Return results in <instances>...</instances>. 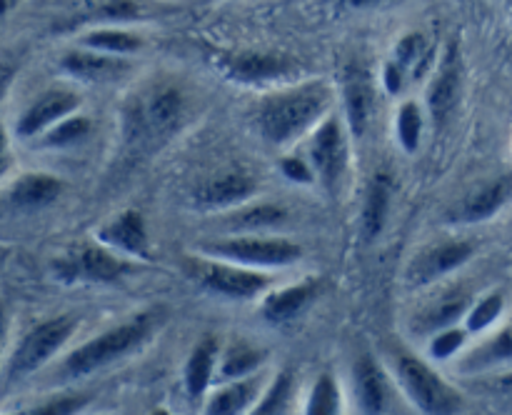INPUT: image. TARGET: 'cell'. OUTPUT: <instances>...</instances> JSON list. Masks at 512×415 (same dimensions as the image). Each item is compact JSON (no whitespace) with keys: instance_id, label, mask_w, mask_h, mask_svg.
Returning a JSON list of instances; mask_svg holds the SVG:
<instances>
[{"instance_id":"33","label":"cell","mask_w":512,"mask_h":415,"mask_svg":"<svg viewBox=\"0 0 512 415\" xmlns=\"http://www.w3.org/2000/svg\"><path fill=\"white\" fill-rule=\"evenodd\" d=\"M293 390H295V375L290 370L280 373L273 383L268 385L263 398L258 400V405L253 408L255 415H275V413H285L293 400Z\"/></svg>"},{"instance_id":"38","label":"cell","mask_w":512,"mask_h":415,"mask_svg":"<svg viewBox=\"0 0 512 415\" xmlns=\"http://www.w3.org/2000/svg\"><path fill=\"white\" fill-rule=\"evenodd\" d=\"M88 403L85 395H63V398L48 400V403L38 405V408L30 410V415H70L83 410V405Z\"/></svg>"},{"instance_id":"40","label":"cell","mask_w":512,"mask_h":415,"mask_svg":"<svg viewBox=\"0 0 512 415\" xmlns=\"http://www.w3.org/2000/svg\"><path fill=\"white\" fill-rule=\"evenodd\" d=\"M408 83V73H405L403 68H400L395 60H388L383 68V85L385 90H388L390 95H398L400 90H403V85Z\"/></svg>"},{"instance_id":"16","label":"cell","mask_w":512,"mask_h":415,"mask_svg":"<svg viewBox=\"0 0 512 415\" xmlns=\"http://www.w3.org/2000/svg\"><path fill=\"white\" fill-rule=\"evenodd\" d=\"M98 240L108 248L120 250V253L135 255V258H148L150 255V235L148 225L140 210L128 208L113 218L110 223H105L100 228Z\"/></svg>"},{"instance_id":"6","label":"cell","mask_w":512,"mask_h":415,"mask_svg":"<svg viewBox=\"0 0 512 415\" xmlns=\"http://www.w3.org/2000/svg\"><path fill=\"white\" fill-rule=\"evenodd\" d=\"M213 63L225 78L245 85L285 83L300 75L298 63L288 55L260 53V50H220Z\"/></svg>"},{"instance_id":"32","label":"cell","mask_w":512,"mask_h":415,"mask_svg":"<svg viewBox=\"0 0 512 415\" xmlns=\"http://www.w3.org/2000/svg\"><path fill=\"white\" fill-rule=\"evenodd\" d=\"M343 410V395H340L338 380L330 373H323L313 383L305 403V413L308 415H338Z\"/></svg>"},{"instance_id":"2","label":"cell","mask_w":512,"mask_h":415,"mask_svg":"<svg viewBox=\"0 0 512 415\" xmlns=\"http://www.w3.org/2000/svg\"><path fill=\"white\" fill-rule=\"evenodd\" d=\"M158 323V313L148 310V313H140L135 318L125 320V323L115 325V328L105 330L103 335L83 343L65 358L63 375L65 378H83V375L95 373V370L125 358L133 350H138L140 345L148 343Z\"/></svg>"},{"instance_id":"27","label":"cell","mask_w":512,"mask_h":415,"mask_svg":"<svg viewBox=\"0 0 512 415\" xmlns=\"http://www.w3.org/2000/svg\"><path fill=\"white\" fill-rule=\"evenodd\" d=\"M393 60L408 73V78L420 80L433 65L435 50L423 33H408L395 45Z\"/></svg>"},{"instance_id":"14","label":"cell","mask_w":512,"mask_h":415,"mask_svg":"<svg viewBox=\"0 0 512 415\" xmlns=\"http://www.w3.org/2000/svg\"><path fill=\"white\" fill-rule=\"evenodd\" d=\"M475 255V245L470 240H450V243H440L435 248L425 250L415 258L410 265V280L415 285H430L435 280L445 278L453 270L463 268L470 258Z\"/></svg>"},{"instance_id":"30","label":"cell","mask_w":512,"mask_h":415,"mask_svg":"<svg viewBox=\"0 0 512 415\" xmlns=\"http://www.w3.org/2000/svg\"><path fill=\"white\" fill-rule=\"evenodd\" d=\"M423 128H425L423 108H420L415 100H405L398 110V118H395V135H398L400 148H403L408 155L418 153L420 140H423Z\"/></svg>"},{"instance_id":"15","label":"cell","mask_w":512,"mask_h":415,"mask_svg":"<svg viewBox=\"0 0 512 415\" xmlns=\"http://www.w3.org/2000/svg\"><path fill=\"white\" fill-rule=\"evenodd\" d=\"M78 105L80 98L73 90H48L38 100H33V105L20 115L18 135L20 138H33V135L45 133L58 120L68 118Z\"/></svg>"},{"instance_id":"1","label":"cell","mask_w":512,"mask_h":415,"mask_svg":"<svg viewBox=\"0 0 512 415\" xmlns=\"http://www.w3.org/2000/svg\"><path fill=\"white\" fill-rule=\"evenodd\" d=\"M333 90L325 80L290 85L255 105V125L273 145L293 143L330 110Z\"/></svg>"},{"instance_id":"44","label":"cell","mask_w":512,"mask_h":415,"mask_svg":"<svg viewBox=\"0 0 512 415\" xmlns=\"http://www.w3.org/2000/svg\"><path fill=\"white\" fill-rule=\"evenodd\" d=\"M498 385L503 390H512V370H510V373H505L503 378H498Z\"/></svg>"},{"instance_id":"46","label":"cell","mask_w":512,"mask_h":415,"mask_svg":"<svg viewBox=\"0 0 512 415\" xmlns=\"http://www.w3.org/2000/svg\"><path fill=\"white\" fill-rule=\"evenodd\" d=\"M505 3H508V8H510V13H512V0H505Z\"/></svg>"},{"instance_id":"35","label":"cell","mask_w":512,"mask_h":415,"mask_svg":"<svg viewBox=\"0 0 512 415\" xmlns=\"http://www.w3.org/2000/svg\"><path fill=\"white\" fill-rule=\"evenodd\" d=\"M148 15V5L138 3V0H105L98 5V10L88 13L85 18L88 23L103 20V23H128V20H138Z\"/></svg>"},{"instance_id":"28","label":"cell","mask_w":512,"mask_h":415,"mask_svg":"<svg viewBox=\"0 0 512 415\" xmlns=\"http://www.w3.org/2000/svg\"><path fill=\"white\" fill-rule=\"evenodd\" d=\"M268 353L263 348H255V345L248 343H238L233 348H228L220 358V368L218 375L223 380H238V378H248L253 375L260 365L265 363Z\"/></svg>"},{"instance_id":"8","label":"cell","mask_w":512,"mask_h":415,"mask_svg":"<svg viewBox=\"0 0 512 415\" xmlns=\"http://www.w3.org/2000/svg\"><path fill=\"white\" fill-rule=\"evenodd\" d=\"M75 318L70 315H58V318H50L45 323L35 325L20 345L15 348L13 358L8 365V378L20 380L25 375L35 373L45 360L53 358L60 348L70 340V335L75 333Z\"/></svg>"},{"instance_id":"13","label":"cell","mask_w":512,"mask_h":415,"mask_svg":"<svg viewBox=\"0 0 512 415\" xmlns=\"http://www.w3.org/2000/svg\"><path fill=\"white\" fill-rule=\"evenodd\" d=\"M343 100H345V118H348L350 133L363 138L378 113V93H375L373 75L365 68H348L343 80Z\"/></svg>"},{"instance_id":"7","label":"cell","mask_w":512,"mask_h":415,"mask_svg":"<svg viewBox=\"0 0 512 415\" xmlns=\"http://www.w3.org/2000/svg\"><path fill=\"white\" fill-rule=\"evenodd\" d=\"M185 100L183 93L173 85L153 90L148 98L138 100L133 108L128 110V120L125 128L133 140H155L163 135L173 133L178 128L180 118H183Z\"/></svg>"},{"instance_id":"20","label":"cell","mask_w":512,"mask_h":415,"mask_svg":"<svg viewBox=\"0 0 512 415\" xmlns=\"http://www.w3.org/2000/svg\"><path fill=\"white\" fill-rule=\"evenodd\" d=\"M290 218V210L283 203H253L238 205L225 218V228L235 235L263 233V230L278 228Z\"/></svg>"},{"instance_id":"5","label":"cell","mask_w":512,"mask_h":415,"mask_svg":"<svg viewBox=\"0 0 512 415\" xmlns=\"http://www.w3.org/2000/svg\"><path fill=\"white\" fill-rule=\"evenodd\" d=\"M185 268L203 288H208L210 293L225 295V298H255L273 283V278L265 275L263 270L233 263V260L210 258V255L185 258Z\"/></svg>"},{"instance_id":"39","label":"cell","mask_w":512,"mask_h":415,"mask_svg":"<svg viewBox=\"0 0 512 415\" xmlns=\"http://www.w3.org/2000/svg\"><path fill=\"white\" fill-rule=\"evenodd\" d=\"M280 170H283L285 178L293 180V183H300V185H308L318 178L313 170V165H308L305 160L295 158V155H288V158L280 160Z\"/></svg>"},{"instance_id":"19","label":"cell","mask_w":512,"mask_h":415,"mask_svg":"<svg viewBox=\"0 0 512 415\" xmlns=\"http://www.w3.org/2000/svg\"><path fill=\"white\" fill-rule=\"evenodd\" d=\"M512 200V173L500 175V178L490 180L488 185H483L480 190H475L463 205H460L458 213L453 215L460 223H483V220L493 218L495 213L505 208Z\"/></svg>"},{"instance_id":"34","label":"cell","mask_w":512,"mask_h":415,"mask_svg":"<svg viewBox=\"0 0 512 415\" xmlns=\"http://www.w3.org/2000/svg\"><path fill=\"white\" fill-rule=\"evenodd\" d=\"M90 128H93L90 118H83V115H78V118H70L68 115V118L58 120L53 128L45 130L43 145L45 148H68V145L80 143V140L90 133Z\"/></svg>"},{"instance_id":"21","label":"cell","mask_w":512,"mask_h":415,"mask_svg":"<svg viewBox=\"0 0 512 415\" xmlns=\"http://www.w3.org/2000/svg\"><path fill=\"white\" fill-rule=\"evenodd\" d=\"M315 293H318V283L315 280H303V283L273 290L263 303L265 320H270V323H285V320L295 318L300 310L308 308Z\"/></svg>"},{"instance_id":"41","label":"cell","mask_w":512,"mask_h":415,"mask_svg":"<svg viewBox=\"0 0 512 415\" xmlns=\"http://www.w3.org/2000/svg\"><path fill=\"white\" fill-rule=\"evenodd\" d=\"M10 163H13V155H10V143L8 135H5V128L0 125V178L10 170Z\"/></svg>"},{"instance_id":"10","label":"cell","mask_w":512,"mask_h":415,"mask_svg":"<svg viewBox=\"0 0 512 415\" xmlns=\"http://www.w3.org/2000/svg\"><path fill=\"white\" fill-rule=\"evenodd\" d=\"M60 278L65 283L73 280H90V283H115L130 270L128 260L120 258L108 245H83L68 258L55 263Z\"/></svg>"},{"instance_id":"9","label":"cell","mask_w":512,"mask_h":415,"mask_svg":"<svg viewBox=\"0 0 512 415\" xmlns=\"http://www.w3.org/2000/svg\"><path fill=\"white\" fill-rule=\"evenodd\" d=\"M310 163L328 190L338 188L348 168V133L338 115H328L310 140Z\"/></svg>"},{"instance_id":"31","label":"cell","mask_w":512,"mask_h":415,"mask_svg":"<svg viewBox=\"0 0 512 415\" xmlns=\"http://www.w3.org/2000/svg\"><path fill=\"white\" fill-rule=\"evenodd\" d=\"M508 360H512V325L500 330L495 338H490L488 343L480 345L478 350H473V353L463 360V368L483 370V368H490V365L508 363Z\"/></svg>"},{"instance_id":"24","label":"cell","mask_w":512,"mask_h":415,"mask_svg":"<svg viewBox=\"0 0 512 415\" xmlns=\"http://www.w3.org/2000/svg\"><path fill=\"white\" fill-rule=\"evenodd\" d=\"M60 193H63V183H60L58 178L45 173H30L13 185L10 200H13V205H18V208L35 210L55 203V200L60 198Z\"/></svg>"},{"instance_id":"45","label":"cell","mask_w":512,"mask_h":415,"mask_svg":"<svg viewBox=\"0 0 512 415\" xmlns=\"http://www.w3.org/2000/svg\"><path fill=\"white\" fill-rule=\"evenodd\" d=\"M3 325H5V313L3 308H0V338H3Z\"/></svg>"},{"instance_id":"42","label":"cell","mask_w":512,"mask_h":415,"mask_svg":"<svg viewBox=\"0 0 512 415\" xmlns=\"http://www.w3.org/2000/svg\"><path fill=\"white\" fill-rule=\"evenodd\" d=\"M335 3L345 5V8H373V5L388 3V0H335Z\"/></svg>"},{"instance_id":"17","label":"cell","mask_w":512,"mask_h":415,"mask_svg":"<svg viewBox=\"0 0 512 415\" xmlns=\"http://www.w3.org/2000/svg\"><path fill=\"white\" fill-rule=\"evenodd\" d=\"M355 380V398L363 413H385L393 400V388L373 355H360L353 368Z\"/></svg>"},{"instance_id":"12","label":"cell","mask_w":512,"mask_h":415,"mask_svg":"<svg viewBox=\"0 0 512 415\" xmlns=\"http://www.w3.org/2000/svg\"><path fill=\"white\" fill-rule=\"evenodd\" d=\"M258 193V180L248 170H225L215 178L205 180L195 190V203L205 210H233L248 203Z\"/></svg>"},{"instance_id":"4","label":"cell","mask_w":512,"mask_h":415,"mask_svg":"<svg viewBox=\"0 0 512 415\" xmlns=\"http://www.w3.org/2000/svg\"><path fill=\"white\" fill-rule=\"evenodd\" d=\"M395 373H398L400 388L408 395L410 403L428 415H450L458 413L463 398L458 390L450 388L428 363L408 353L395 358Z\"/></svg>"},{"instance_id":"3","label":"cell","mask_w":512,"mask_h":415,"mask_svg":"<svg viewBox=\"0 0 512 415\" xmlns=\"http://www.w3.org/2000/svg\"><path fill=\"white\" fill-rule=\"evenodd\" d=\"M200 253L210 258L233 260L250 268H285L303 258V248L288 238H263L258 233L233 235V238L208 240L200 245Z\"/></svg>"},{"instance_id":"29","label":"cell","mask_w":512,"mask_h":415,"mask_svg":"<svg viewBox=\"0 0 512 415\" xmlns=\"http://www.w3.org/2000/svg\"><path fill=\"white\" fill-rule=\"evenodd\" d=\"M83 48L100 50V53H113V55H130L138 53L143 48V38L138 33H130L123 28H98L90 30L88 35H83L80 40Z\"/></svg>"},{"instance_id":"11","label":"cell","mask_w":512,"mask_h":415,"mask_svg":"<svg viewBox=\"0 0 512 415\" xmlns=\"http://www.w3.org/2000/svg\"><path fill=\"white\" fill-rule=\"evenodd\" d=\"M460 78H463L460 48L458 43H448L443 58H440V65L435 68L433 80L428 85V113L435 125H445L450 115H453L460 98Z\"/></svg>"},{"instance_id":"18","label":"cell","mask_w":512,"mask_h":415,"mask_svg":"<svg viewBox=\"0 0 512 415\" xmlns=\"http://www.w3.org/2000/svg\"><path fill=\"white\" fill-rule=\"evenodd\" d=\"M65 73L73 78L90 80V83H105V80H118L123 78L130 70V63L123 55L113 53H100V50L85 48V50H70L60 60Z\"/></svg>"},{"instance_id":"26","label":"cell","mask_w":512,"mask_h":415,"mask_svg":"<svg viewBox=\"0 0 512 415\" xmlns=\"http://www.w3.org/2000/svg\"><path fill=\"white\" fill-rule=\"evenodd\" d=\"M390 198H393V178L388 173H378L368 185L363 210V230L368 238H378L385 228L390 210Z\"/></svg>"},{"instance_id":"37","label":"cell","mask_w":512,"mask_h":415,"mask_svg":"<svg viewBox=\"0 0 512 415\" xmlns=\"http://www.w3.org/2000/svg\"><path fill=\"white\" fill-rule=\"evenodd\" d=\"M465 338H468V328H458V325H450V328L438 330L430 338V358L433 360H448L458 353L465 345Z\"/></svg>"},{"instance_id":"22","label":"cell","mask_w":512,"mask_h":415,"mask_svg":"<svg viewBox=\"0 0 512 415\" xmlns=\"http://www.w3.org/2000/svg\"><path fill=\"white\" fill-rule=\"evenodd\" d=\"M470 295L468 293H448L433 305L423 310L418 318L413 320L415 333H438V330L458 325L460 318H465L470 310Z\"/></svg>"},{"instance_id":"36","label":"cell","mask_w":512,"mask_h":415,"mask_svg":"<svg viewBox=\"0 0 512 415\" xmlns=\"http://www.w3.org/2000/svg\"><path fill=\"white\" fill-rule=\"evenodd\" d=\"M503 305V293H490L485 298H480L475 305H470L468 315H465V328H468V333H480V330L490 328L503 315Z\"/></svg>"},{"instance_id":"43","label":"cell","mask_w":512,"mask_h":415,"mask_svg":"<svg viewBox=\"0 0 512 415\" xmlns=\"http://www.w3.org/2000/svg\"><path fill=\"white\" fill-rule=\"evenodd\" d=\"M13 3H15V0H0V23H3L5 15L10 13V8H13Z\"/></svg>"},{"instance_id":"25","label":"cell","mask_w":512,"mask_h":415,"mask_svg":"<svg viewBox=\"0 0 512 415\" xmlns=\"http://www.w3.org/2000/svg\"><path fill=\"white\" fill-rule=\"evenodd\" d=\"M260 393V378L248 375V378H238L233 383L223 385L215 390L208 400V413L210 415H238L248 410V405L255 403Z\"/></svg>"},{"instance_id":"23","label":"cell","mask_w":512,"mask_h":415,"mask_svg":"<svg viewBox=\"0 0 512 415\" xmlns=\"http://www.w3.org/2000/svg\"><path fill=\"white\" fill-rule=\"evenodd\" d=\"M218 365V340L203 338L188 355L185 363V390L190 398H200L210 388Z\"/></svg>"}]
</instances>
